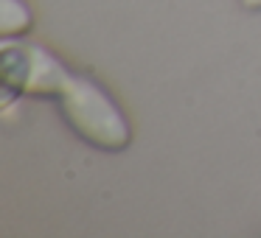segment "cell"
Segmentation results:
<instances>
[{
    "label": "cell",
    "mask_w": 261,
    "mask_h": 238,
    "mask_svg": "<svg viewBox=\"0 0 261 238\" xmlns=\"http://www.w3.org/2000/svg\"><path fill=\"white\" fill-rule=\"evenodd\" d=\"M0 84L3 104L23 93L54 98L65 124L101 152H124L132 140L129 121L107 90L40 45L6 42L0 48Z\"/></svg>",
    "instance_id": "6da1fadb"
},
{
    "label": "cell",
    "mask_w": 261,
    "mask_h": 238,
    "mask_svg": "<svg viewBox=\"0 0 261 238\" xmlns=\"http://www.w3.org/2000/svg\"><path fill=\"white\" fill-rule=\"evenodd\" d=\"M31 28V9L25 0H0V37L12 40Z\"/></svg>",
    "instance_id": "7a4b0ae2"
},
{
    "label": "cell",
    "mask_w": 261,
    "mask_h": 238,
    "mask_svg": "<svg viewBox=\"0 0 261 238\" xmlns=\"http://www.w3.org/2000/svg\"><path fill=\"white\" fill-rule=\"evenodd\" d=\"M242 6H244V9H253V12H258V9H261V0H242Z\"/></svg>",
    "instance_id": "3957f363"
}]
</instances>
